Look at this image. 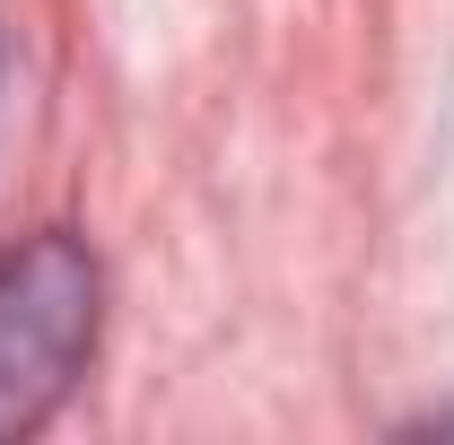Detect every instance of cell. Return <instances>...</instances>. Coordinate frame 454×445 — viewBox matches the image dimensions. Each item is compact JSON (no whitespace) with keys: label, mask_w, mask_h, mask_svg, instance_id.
I'll return each instance as SVG.
<instances>
[{"label":"cell","mask_w":454,"mask_h":445,"mask_svg":"<svg viewBox=\"0 0 454 445\" xmlns=\"http://www.w3.org/2000/svg\"><path fill=\"white\" fill-rule=\"evenodd\" d=\"M97 315L106 271L70 227H44L0 254V437H35L79 393L97 358Z\"/></svg>","instance_id":"obj_1"}]
</instances>
